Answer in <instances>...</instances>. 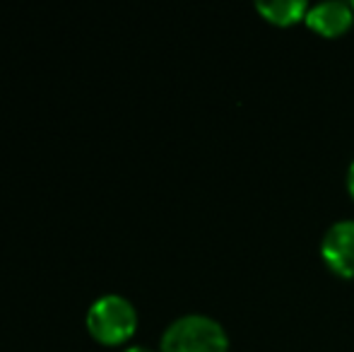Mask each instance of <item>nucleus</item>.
Returning <instances> with one entry per match:
<instances>
[{
  "label": "nucleus",
  "mask_w": 354,
  "mask_h": 352,
  "mask_svg": "<svg viewBox=\"0 0 354 352\" xmlns=\"http://www.w3.org/2000/svg\"><path fill=\"white\" fill-rule=\"evenodd\" d=\"M162 352H229V338L222 324L210 316L191 314L169 326Z\"/></svg>",
  "instance_id": "f257e3e1"
},
{
  "label": "nucleus",
  "mask_w": 354,
  "mask_h": 352,
  "mask_svg": "<svg viewBox=\"0 0 354 352\" xmlns=\"http://www.w3.org/2000/svg\"><path fill=\"white\" fill-rule=\"evenodd\" d=\"M136 309L131 302L118 295L102 297L99 302H94L87 314V331L92 333V338H97L104 345L126 343L136 333Z\"/></svg>",
  "instance_id": "f03ea898"
},
{
  "label": "nucleus",
  "mask_w": 354,
  "mask_h": 352,
  "mask_svg": "<svg viewBox=\"0 0 354 352\" xmlns=\"http://www.w3.org/2000/svg\"><path fill=\"white\" fill-rule=\"evenodd\" d=\"M321 256L333 272L354 277V220H340L328 227L321 241Z\"/></svg>",
  "instance_id": "7ed1b4c3"
},
{
  "label": "nucleus",
  "mask_w": 354,
  "mask_h": 352,
  "mask_svg": "<svg viewBox=\"0 0 354 352\" xmlns=\"http://www.w3.org/2000/svg\"><path fill=\"white\" fill-rule=\"evenodd\" d=\"M352 15V5L342 3V0H328V3H318L308 8L306 24L323 37H340L350 29Z\"/></svg>",
  "instance_id": "20e7f679"
},
{
  "label": "nucleus",
  "mask_w": 354,
  "mask_h": 352,
  "mask_svg": "<svg viewBox=\"0 0 354 352\" xmlns=\"http://www.w3.org/2000/svg\"><path fill=\"white\" fill-rule=\"evenodd\" d=\"M256 10L268 22L287 27L299 19H306L308 5L304 0H261V3H256Z\"/></svg>",
  "instance_id": "39448f33"
},
{
  "label": "nucleus",
  "mask_w": 354,
  "mask_h": 352,
  "mask_svg": "<svg viewBox=\"0 0 354 352\" xmlns=\"http://www.w3.org/2000/svg\"><path fill=\"white\" fill-rule=\"evenodd\" d=\"M347 191H350V196L354 198V162L350 165V169H347Z\"/></svg>",
  "instance_id": "423d86ee"
},
{
  "label": "nucleus",
  "mask_w": 354,
  "mask_h": 352,
  "mask_svg": "<svg viewBox=\"0 0 354 352\" xmlns=\"http://www.w3.org/2000/svg\"><path fill=\"white\" fill-rule=\"evenodd\" d=\"M126 352H149L147 348H131V350H126Z\"/></svg>",
  "instance_id": "0eeeda50"
},
{
  "label": "nucleus",
  "mask_w": 354,
  "mask_h": 352,
  "mask_svg": "<svg viewBox=\"0 0 354 352\" xmlns=\"http://www.w3.org/2000/svg\"><path fill=\"white\" fill-rule=\"evenodd\" d=\"M352 10H354V3H352Z\"/></svg>",
  "instance_id": "6e6552de"
}]
</instances>
